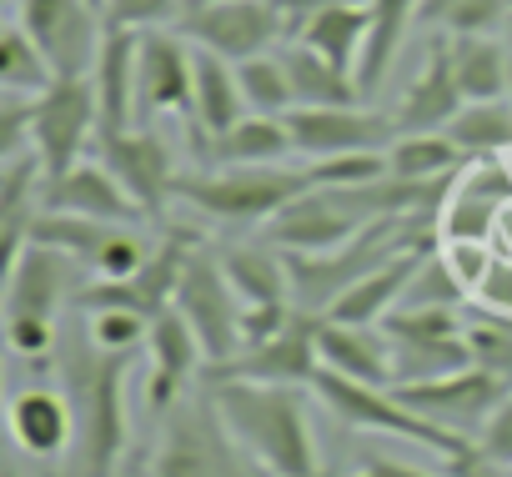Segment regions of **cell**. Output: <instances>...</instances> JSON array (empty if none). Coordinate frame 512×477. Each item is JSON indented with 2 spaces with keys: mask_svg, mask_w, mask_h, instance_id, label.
<instances>
[{
  "mask_svg": "<svg viewBox=\"0 0 512 477\" xmlns=\"http://www.w3.org/2000/svg\"><path fill=\"white\" fill-rule=\"evenodd\" d=\"M236 442L262 462L267 477H312L322 472L307 397L282 382H206Z\"/></svg>",
  "mask_w": 512,
  "mask_h": 477,
  "instance_id": "obj_1",
  "label": "cell"
},
{
  "mask_svg": "<svg viewBox=\"0 0 512 477\" xmlns=\"http://www.w3.org/2000/svg\"><path fill=\"white\" fill-rule=\"evenodd\" d=\"M437 242L432 221H407V216H382L367 221L352 242L332 247V252H282L287 272H292V302L312 317H327L337 297H347L367 272H377L382 262H392L407 247Z\"/></svg>",
  "mask_w": 512,
  "mask_h": 477,
  "instance_id": "obj_2",
  "label": "cell"
},
{
  "mask_svg": "<svg viewBox=\"0 0 512 477\" xmlns=\"http://www.w3.org/2000/svg\"><path fill=\"white\" fill-rule=\"evenodd\" d=\"M126 362L131 352H101L96 342H86L66 367L81 477H111L126 452Z\"/></svg>",
  "mask_w": 512,
  "mask_h": 477,
  "instance_id": "obj_3",
  "label": "cell"
},
{
  "mask_svg": "<svg viewBox=\"0 0 512 477\" xmlns=\"http://www.w3.org/2000/svg\"><path fill=\"white\" fill-rule=\"evenodd\" d=\"M151 477H267V472L236 442L216 397L201 392L191 402L181 397L166 412V427H161V442L151 457Z\"/></svg>",
  "mask_w": 512,
  "mask_h": 477,
  "instance_id": "obj_4",
  "label": "cell"
},
{
  "mask_svg": "<svg viewBox=\"0 0 512 477\" xmlns=\"http://www.w3.org/2000/svg\"><path fill=\"white\" fill-rule=\"evenodd\" d=\"M302 191H312L307 166H216L206 176H181L176 181V201H186L191 211H201L211 221H226V226L272 221Z\"/></svg>",
  "mask_w": 512,
  "mask_h": 477,
  "instance_id": "obj_5",
  "label": "cell"
},
{
  "mask_svg": "<svg viewBox=\"0 0 512 477\" xmlns=\"http://www.w3.org/2000/svg\"><path fill=\"white\" fill-rule=\"evenodd\" d=\"M312 392L322 397V407H327L337 422H347V427H357V432H387V437L417 442V447L442 452V457H462L467 447H477V442H467V437L437 427L432 417L412 412L392 387H372V382H357V377H342V372L322 367L317 382H312Z\"/></svg>",
  "mask_w": 512,
  "mask_h": 477,
  "instance_id": "obj_6",
  "label": "cell"
},
{
  "mask_svg": "<svg viewBox=\"0 0 512 477\" xmlns=\"http://www.w3.org/2000/svg\"><path fill=\"white\" fill-rule=\"evenodd\" d=\"M412 412L432 417L437 427L477 442V432L487 427V417L512 397V377L502 367H487V362H472L462 372H447V377H432V382H397L392 387Z\"/></svg>",
  "mask_w": 512,
  "mask_h": 477,
  "instance_id": "obj_7",
  "label": "cell"
},
{
  "mask_svg": "<svg viewBox=\"0 0 512 477\" xmlns=\"http://www.w3.org/2000/svg\"><path fill=\"white\" fill-rule=\"evenodd\" d=\"M91 141H101V106L91 76H56L36 96V121H31V151L41 156L46 181L71 171Z\"/></svg>",
  "mask_w": 512,
  "mask_h": 477,
  "instance_id": "obj_8",
  "label": "cell"
},
{
  "mask_svg": "<svg viewBox=\"0 0 512 477\" xmlns=\"http://www.w3.org/2000/svg\"><path fill=\"white\" fill-rule=\"evenodd\" d=\"M171 307H181V317L196 327V337H201V347H206V367L241 352L246 302L236 297V287H231V277H226V267H221V252H206V247L191 252Z\"/></svg>",
  "mask_w": 512,
  "mask_h": 477,
  "instance_id": "obj_9",
  "label": "cell"
},
{
  "mask_svg": "<svg viewBox=\"0 0 512 477\" xmlns=\"http://www.w3.org/2000/svg\"><path fill=\"white\" fill-rule=\"evenodd\" d=\"M11 21L26 26L56 76H91L106 41V16L91 0H11Z\"/></svg>",
  "mask_w": 512,
  "mask_h": 477,
  "instance_id": "obj_10",
  "label": "cell"
},
{
  "mask_svg": "<svg viewBox=\"0 0 512 477\" xmlns=\"http://www.w3.org/2000/svg\"><path fill=\"white\" fill-rule=\"evenodd\" d=\"M317 322L322 317H312V312L297 307L282 332H272L267 342L241 347L226 362H211L201 372V382H282V387H312L317 372L327 367L322 362V347H317Z\"/></svg>",
  "mask_w": 512,
  "mask_h": 477,
  "instance_id": "obj_11",
  "label": "cell"
},
{
  "mask_svg": "<svg viewBox=\"0 0 512 477\" xmlns=\"http://www.w3.org/2000/svg\"><path fill=\"white\" fill-rule=\"evenodd\" d=\"M176 31H181L191 46H201V51H211V56L241 66V61H251V56H267V51L282 41L287 21H282V11H277V0H221V6H206V11L181 16Z\"/></svg>",
  "mask_w": 512,
  "mask_h": 477,
  "instance_id": "obj_12",
  "label": "cell"
},
{
  "mask_svg": "<svg viewBox=\"0 0 512 477\" xmlns=\"http://www.w3.org/2000/svg\"><path fill=\"white\" fill-rule=\"evenodd\" d=\"M287 131L307 161L352 156V151H387L397 136V126L387 116L362 111V106H297V111H287Z\"/></svg>",
  "mask_w": 512,
  "mask_h": 477,
  "instance_id": "obj_13",
  "label": "cell"
},
{
  "mask_svg": "<svg viewBox=\"0 0 512 477\" xmlns=\"http://www.w3.org/2000/svg\"><path fill=\"white\" fill-rule=\"evenodd\" d=\"M96 151H101V161L111 166V176L131 191V201L156 221L171 201H176V181H181V171L171 166V151H166V141L161 136H151V131H106L101 141H96Z\"/></svg>",
  "mask_w": 512,
  "mask_h": 477,
  "instance_id": "obj_14",
  "label": "cell"
},
{
  "mask_svg": "<svg viewBox=\"0 0 512 477\" xmlns=\"http://www.w3.org/2000/svg\"><path fill=\"white\" fill-rule=\"evenodd\" d=\"M136 101L141 116H176L191 111L196 101V51H186V36L156 26L141 31V56H136Z\"/></svg>",
  "mask_w": 512,
  "mask_h": 477,
  "instance_id": "obj_15",
  "label": "cell"
},
{
  "mask_svg": "<svg viewBox=\"0 0 512 477\" xmlns=\"http://www.w3.org/2000/svg\"><path fill=\"white\" fill-rule=\"evenodd\" d=\"M362 226H367V221H362L352 206H342L337 191L312 186V191H302L297 201H287V206L267 221V236H272L282 252H332V247L352 242Z\"/></svg>",
  "mask_w": 512,
  "mask_h": 477,
  "instance_id": "obj_16",
  "label": "cell"
},
{
  "mask_svg": "<svg viewBox=\"0 0 512 477\" xmlns=\"http://www.w3.org/2000/svg\"><path fill=\"white\" fill-rule=\"evenodd\" d=\"M146 352H151V382H146V407L156 417H166L181 392L191 387L196 367L206 362V347L196 337V327L181 317V307H166L161 317H151V337H146Z\"/></svg>",
  "mask_w": 512,
  "mask_h": 477,
  "instance_id": "obj_17",
  "label": "cell"
},
{
  "mask_svg": "<svg viewBox=\"0 0 512 477\" xmlns=\"http://www.w3.org/2000/svg\"><path fill=\"white\" fill-rule=\"evenodd\" d=\"M41 206H46V211H81V216L116 221V226L146 221V211L131 201V191L111 176L106 161H76L71 171L51 176L46 191H41Z\"/></svg>",
  "mask_w": 512,
  "mask_h": 477,
  "instance_id": "obj_18",
  "label": "cell"
},
{
  "mask_svg": "<svg viewBox=\"0 0 512 477\" xmlns=\"http://www.w3.org/2000/svg\"><path fill=\"white\" fill-rule=\"evenodd\" d=\"M507 201H512V176L497 161H487V166L457 176V186L437 216V236L442 242H487Z\"/></svg>",
  "mask_w": 512,
  "mask_h": 477,
  "instance_id": "obj_19",
  "label": "cell"
},
{
  "mask_svg": "<svg viewBox=\"0 0 512 477\" xmlns=\"http://www.w3.org/2000/svg\"><path fill=\"white\" fill-rule=\"evenodd\" d=\"M462 106H467V96H462V86H457L452 51H447V36H442V41L427 51L422 71L412 76V86H407V96H402L392 126H397V136H412V131H447L452 116H457Z\"/></svg>",
  "mask_w": 512,
  "mask_h": 477,
  "instance_id": "obj_20",
  "label": "cell"
},
{
  "mask_svg": "<svg viewBox=\"0 0 512 477\" xmlns=\"http://www.w3.org/2000/svg\"><path fill=\"white\" fill-rule=\"evenodd\" d=\"M136 56H141V31L106 26L101 56L91 66L96 106H101V136L106 131H131V116L141 111V101H136Z\"/></svg>",
  "mask_w": 512,
  "mask_h": 477,
  "instance_id": "obj_21",
  "label": "cell"
},
{
  "mask_svg": "<svg viewBox=\"0 0 512 477\" xmlns=\"http://www.w3.org/2000/svg\"><path fill=\"white\" fill-rule=\"evenodd\" d=\"M317 347L322 362L342 377L372 382V387H392L397 382V357H392V337L387 327H357V322H317Z\"/></svg>",
  "mask_w": 512,
  "mask_h": 477,
  "instance_id": "obj_22",
  "label": "cell"
},
{
  "mask_svg": "<svg viewBox=\"0 0 512 477\" xmlns=\"http://www.w3.org/2000/svg\"><path fill=\"white\" fill-rule=\"evenodd\" d=\"M427 252H437V242H422V247L397 252L392 262H382L377 272H367L347 297H337L327 317L332 322H357V327H382L397 312V302H402V292H407V282H412V272L422 267Z\"/></svg>",
  "mask_w": 512,
  "mask_h": 477,
  "instance_id": "obj_23",
  "label": "cell"
},
{
  "mask_svg": "<svg viewBox=\"0 0 512 477\" xmlns=\"http://www.w3.org/2000/svg\"><path fill=\"white\" fill-rule=\"evenodd\" d=\"M246 111L251 106H246L236 66L211 56V51H196V101H191V141H196V151H206V141L231 131Z\"/></svg>",
  "mask_w": 512,
  "mask_h": 477,
  "instance_id": "obj_24",
  "label": "cell"
},
{
  "mask_svg": "<svg viewBox=\"0 0 512 477\" xmlns=\"http://www.w3.org/2000/svg\"><path fill=\"white\" fill-rule=\"evenodd\" d=\"M11 437L21 452L31 457H61L76 442V412L71 397L46 392V387H26L11 397Z\"/></svg>",
  "mask_w": 512,
  "mask_h": 477,
  "instance_id": "obj_25",
  "label": "cell"
},
{
  "mask_svg": "<svg viewBox=\"0 0 512 477\" xmlns=\"http://www.w3.org/2000/svg\"><path fill=\"white\" fill-rule=\"evenodd\" d=\"M292 131L287 116H262V111H246L231 131L206 141V161L211 166H282L292 156Z\"/></svg>",
  "mask_w": 512,
  "mask_h": 477,
  "instance_id": "obj_26",
  "label": "cell"
},
{
  "mask_svg": "<svg viewBox=\"0 0 512 477\" xmlns=\"http://www.w3.org/2000/svg\"><path fill=\"white\" fill-rule=\"evenodd\" d=\"M66 262L56 247L26 242L21 257L6 272V312H31V317H56L66 297Z\"/></svg>",
  "mask_w": 512,
  "mask_h": 477,
  "instance_id": "obj_27",
  "label": "cell"
},
{
  "mask_svg": "<svg viewBox=\"0 0 512 477\" xmlns=\"http://www.w3.org/2000/svg\"><path fill=\"white\" fill-rule=\"evenodd\" d=\"M452 71L467 101H507L512 96V46L497 36H447Z\"/></svg>",
  "mask_w": 512,
  "mask_h": 477,
  "instance_id": "obj_28",
  "label": "cell"
},
{
  "mask_svg": "<svg viewBox=\"0 0 512 477\" xmlns=\"http://www.w3.org/2000/svg\"><path fill=\"white\" fill-rule=\"evenodd\" d=\"M417 16H422V0H367V21L372 26H367L362 66H357V81H362L367 96L387 81V71H392V61H397V51H402V41H407Z\"/></svg>",
  "mask_w": 512,
  "mask_h": 477,
  "instance_id": "obj_29",
  "label": "cell"
},
{
  "mask_svg": "<svg viewBox=\"0 0 512 477\" xmlns=\"http://www.w3.org/2000/svg\"><path fill=\"white\" fill-rule=\"evenodd\" d=\"M282 61H287L297 106H362V96H367L357 76L337 71L327 56H317V51L302 46V41H292V46L282 51ZM297 106H292V111H297Z\"/></svg>",
  "mask_w": 512,
  "mask_h": 477,
  "instance_id": "obj_30",
  "label": "cell"
},
{
  "mask_svg": "<svg viewBox=\"0 0 512 477\" xmlns=\"http://www.w3.org/2000/svg\"><path fill=\"white\" fill-rule=\"evenodd\" d=\"M221 267L236 287V297L246 307H277L292 302V272L287 257L267 252V247H221ZM297 307V302H292Z\"/></svg>",
  "mask_w": 512,
  "mask_h": 477,
  "instance_id": "obj_31",
  "label": "cell"
},
{
  "mask_svg": "<svg viewBox=\"0 0 512 477\" xmlns=\"http://www.w3.org/2000/svg\"><path fill=\"white\" fill-rule=\"evenodd\" d=\"M367 6H332V11H317L312 21H302L297 41L312 46L317 56H327L337 71L357 76L362 66V51H367Z\"/></svg>",
  "mask_w": 512,
  "mask_h": 477,
  "instance_id": "obj_32",
  "label": "cell"
},
{
  "mask_svg": "<svg viewBox=\"0 0 512 477\" xmlns=\"http://www.w3.org/2000/svg\"><path fill=\"white\" fill-rule=\"evenodd\" d=\"M467 156L447 131H412V136H392L387 146V171L402 181H452L462 176Z\"/></svg>",
  "mask_w": 512,
  "mask_h": 477,
  "instance_id": "obj_33",
  "label": "cell"
},
{
  "mask_svg": "<svg viewBox=\"0 0 512 477\" xmlns=\"http://www.w3.org/2000/svg\"><path fill=\"white\" fill-rule=\"evenodd\" d=\"M116 231H121L116 221H96V216H81V211H46V206H41V216H36V226H31V242L56 247L61 257L96 267L101 252L116 242Z\"/></svg>",
  "mask_w": 512,
  "mask_h": 477,
  "instance_id": "obj_34",
  "label": "cell"
},
{
  "mask_svg": "<svg viewBox=\"0 0 512 477\" xmlns=\"http://www.w3.org/2000/svg\"><path fill=\"white\" fill-rule=\"evenodd\" d=\"M447 136L462 146L467 161H497L502 151H512V96L507 101H467Z\"/></svg>",
  "mask_w": 512,
  "mask_h": 477,
  "instance_id": "obj_35",
  "label": "cell"
},
{
  "mask_svg": "<svg viewBox=\"0 0 512 477\" xmlns=\"http://www.w3.org/2000/svg\"><path fill=\"white\" fill-rule=\"evenodd\" d=\"M512 0H422V26L442 36H492L507 31Z\"/></svg>",
  "mask_w": 512,
  "mask_h": 477,
  "instance_id": "obj_36",
  "label": "cell"
},
{
  "mask_svg": "<svg viewBox=\"0 0 512 477\" xmlns=\"http://www.w3.org/2000/svg\"><path fill=\"white\" fill-rule=\"evenodd\" d=\"M56 81L51 61L41 56V46L26 36L21 21H11L0 31V91H21V96H41Z\"/></svg>",
  "mask_w": 512,
  "mask_h": 477,
  "instance_id": "obj_37",
  "label": "cell"
},
{
  "mask_svg": "<svg viewBox=\"0 0 512 477\" xmlns=\"http://www.w3.org/2000/svg\"><path fill=\"white\" fill-rule=\"evenodd\" d=\"M236 76H241V91H246V106H251V111H262V116H287V111L297 106L282 51H277V56L267 51V56L241 61V66H236Z\"/></svg>",
  "mask_w": 512,
  "mask_h": 477,
  "instance_id": "obj_38",
  "label": "cell"
},
{
  "mask_svg": "<svg viewBox=\"0 0 512 477\" xmlns=\"http://www.w3.org/2000/svg\"><path fill=\"white\" fill-rule=\"evenodd\" d=\"M462 297H472V292L462 287V277L452 272V262L437 247V252L422 257V267L412 272V282H407V292H402L397 307H457Z\"/></svg>",
  "mask_w": 512,
  "mask_h": 477,
  "instance_id": "obj_39",
  "label": "cell"
},
{
  "mask_svg": "<svg viewBox=\"0 0 512 477\" xmlns=\"http://www.w3.org/2000/svg\"><path fill=\"white\" fill-rule=\"evenodd\" d=\"M312 186L322 191H347V186H367L387 176V151H352V156H327V161H307Z\"/></svg>",
  "mask_w": 512,
  "mask_h": 477,
  "instance_id": "obj_40",
  "label": "cell"
},
{
  "mask_svg": "<svg viewBox=\"0 0 512 477\" xmlns=\"http://www.w3.org/2000/svg\"><path fill=\"white\" fill-rule=\"evenodd\" d=\"M91 317V342L101 352H131L151 337V317L141 312H126V307H101V312H86Z\"/></svg>",
  "mask_w": 512,
  "mask_h": 477,
  "instance_id": "obj_41",
  "label": "cell"
},
{
  "mask_svg": "<svg viewBox=\"0 0 512 477\" xmlns=\"http://www.w3.org/2000/svg\"><path fill=\"white\" fill-rule=\"evenodd\" d=\"M181 21L176 0H111L106 6V26H126V31H156Z\"/></svg>",
  "mask_w": 512,
  "mask_h": 477,
  "instance_id": "obj_42",
  "label": "cell"
},
{
  "mask_svg": "<svg viewBox=\"0 0 512 477\" xmlns=\"http://www.w3.org/2000/svg\"><path fill=\"white\" fill-rule=\"evenodd\" d=\"M56 342L51 317H31V312H6V347L16 357H46Z\"/></svg>",
  "mask_w": 512,
  "mask_h": 477,
  "instance_id": "obj_43",
  "label": "cell"
},
{
  "mask_svg": "<svg viewBox=\"0 0 512 477\" xmlns=\"http://www.w3.org/2000/svg\"><path fill=\"white\" fill-rule=\"evenodd\" d=\"M146 257H151V247L141 242L131 226H121V231H116V242L101 252L96 272H101V277H136V272L146 267Z\"/></svg>",
  "mask_w": 512,
  "mask_h": 477,
  "instance_id": "obj_44",
  "label": "cell"
},
{
  "mask_svg": "<svg viewBox=\"0 0 512 477\" xmlns=\"http://www.w3.org/2000/svg\"><path fill=\"white\" fill-rule=\"evenodd\" d=\"M477 452L487 457V462H497V467H507L512 472V397L487 417V427L477 432Z\"/></svg>",
  "mask_w": 512,
  "mask_h": 477,
  "instance_id": "obj_45",
  "label": "cell"
},
{
  "mask_svg": "<svg viewBox=\"0 0 512 477\" xmlns=\"http://www.w3.org/2000/svg\"><path fill=\"white\" fill-rule=\"evenodd\" d=\"M292 302H277V307H246V317H241V347H251V342H267L272 332H282L287 322H292Z\"/></svg>",
  "mask_w": 512,
  "mask_h": 477,
  "instance_id": "obj_46",
  "label": "cell"
},
{
  "mask_svg": "<svg viewBox=\"0 0 512 477\" xmlns=\"http://www.w3.org/2000/svg\"><path fill=\"white\" fill-rule=\"evenodd\" d=\"M347 477H432V472H422L412 462H397V457H382V452H367Z\"/></svg>",
  "mask_w": 512,
  "mask_h": 477,
  "instance_id": "obj_47",
  "label": "cell"
},
{
  "mask_svg": "<svg viewBox=\"0 0 512 477\" xmlns=\"http://www.w3.org/2000/svg\"><path fill=\"white\" fill-rule=\"evenodd\" d=\"M332 6H367V0H277V11L292 31H302V21H312L317 11H332Z\"/></svg>",
  "mask_w": 512,
  "mask_h": 477,
  "instance_id": "obj_48",
  "label": "cell"
},
{
  "mask_svg": "<svg viewBox=\"0 0 512 477\" xmlns=\"http://www.w3.org/2000/svg\"><path fill=\"white\" fill-rule=\"evenodd\" d=\"M447 477H512V472L497 467V462H487L477 447H467L462 457H447Z\"/></svg>",
  "mask_w": 512,
  "mask_h": 477,
  "instance_id": "obj_49",
  "label": "cell"
},
{
  "mask_svg": "<svg viewBox=\"0 0 512 477\" xmlns=\"http://www.w3.org/2000/svg\"><path fill=\"white\" fill-rule=\"evenodd\" d=\"M181 6V16H191V11H206V6H221V0H176Z\"/></svg>",
  "mask_w": 512,
  "mask_h": 477,
  "instance_id": "obj_50",
  "label": "cell"
},
{
  "mask_svg": "<svg viewBox=\"0 0 512 477\" xmlns=\"http://www.w3.org/2000/svg\"><path fill=\"white\" fill-rule=\"evenodd\" d=\"M507 46H512V16H507Z\"/></svg>",
  "mask_w": 512,
  "mask_h": 477,
  "instance_id": "obj_51",
  "label": "cell"
},
{
  "mask_svg": "<svg viewBox=\"0 0 512 477\" xmlns=\"http://www.w3.org/2000/svg\"><path fill=\"white\" fill-rule=\"evenodd\" d=\"M6 477H21V472H16V467H6Z\"/></svg>",
  "mask_w": 512,
  "mask_h": 477,
  "instance_id": "obj_52",
  "label": "cell"
},
{
  "mask_svg": "<svg viewBox=\"0 0 512 477\" xmlns=\"http://www.w3.org/2000/svg\"><path fill=\"white\" fill-rule=\"evenodd\" d=\"M312 477H327V472H312Z\"/></svg>",
  "mask_w": 512,
  "mask_h": 477,
  "instance_id": "obj_53",
  "label": "cell"
},
{
  "mask_svg": "<svg viewBox=\"0 0 512 477\" xmlns=\"http://www.w3.org/2000/svg\"><path fill=\"white\" fill-rule=\"evenodd\" d=\"M111 477H121V472H111Z\"/></svg>",
  "mask_w": 512,
  "mask_h": 477,
  "instance_id": "obj_54",
  "label": "cell"
},
{
  "mask_svg": "<svg viewBox=\"0 0 512 477\" xmlns=\"http://www.w3.org/2000/svg\"><path fill=\"white\" fill-rule=\"evenodd\" d=\"M6 6H11V0H6Z\"/></svg>",
  "mask_w": 512,
  "mask_h": 477,
  "instance_id": "obj_55",
  "label": "cell"
}]
</instances>
